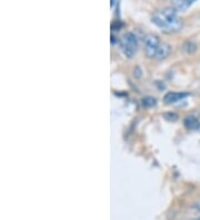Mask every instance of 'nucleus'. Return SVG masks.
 Instances as JSON below:
<instances>
[{
    "label": "nucleus",
    "instance_id": "obj_1",
    "mask_svg": "<svg viewBox=\"0 0 200 220\" xmlns=\"http://www.w3.org/2000/svg\"><path fill=\"white\" fill-rule=\"evenodd\" d=\"M151 20L157 27L169 34L178 32L182 29V20L172 8H165L162 10L155 12Z\"/></svg>",
    "mask_w": 200,
    "mask_h": 220
},
{
    "label": "nucleus",
    "instance_id": "obj_8",
    "mask_svg": "<svg viewBox=\"0 0 200 220\" xmlns=\"http://www.w3.org/2000/svg\"><path fill=\"white\" fill-rule=\"evenodd\" d=\"M197 220H200V218H199V219H197Z\"/></svg>",
    "mask_w": 200,
    "mask_h": 220
},
{
    "label": "nucleus",
    "instance_id": "obj_3",
    "mask_svg": "<svg viewBox=\"0 0 200 220\" xmlns=\"http://www.w3.org/2000/svg\"><path fill=\"white\" fill-rule=\"evenodd\" d=\"M120 48L126 57L133 58L138 49V39L133 32H128L122 37L120 41Z\"/></svg>",
    "mask_w": 200,
    "mask_h": 220
},
{
    "label": "nucleus",
    "instance_id": "obj_6",
    "mask_svg": "<svg viewBox=\"0 0 200 220\" xmlns=\"http://www.w3.org/2000/svg\"><path fill=\"white\" fill-rule=\"evenodd\" d=\"M198 124V119L193 116H189L184 119V126L187 128H196Z\"/></svg>",
    "mask_w": 200,
    "mask_h": 220
},
{
    "label": "nucleus",
    "instance_id": "obj_7",
    "mask_svg": "<svg viewBox=\"0 0 200 220\" xmlns=\"http://www.w3.org/2000/svg\"><path fill=\"white\" fill-rule=\"evenodd\" d=\"M184 51L187 52V54H192V52L196 51L197 47H196L195 44H192V42H186L184 46Z\"/></svg>",
    "mask_w": 200,
    "mask_h": 220
},
{
    "label": "nucleus",
    "instance_id": "obj_5",
    "mask_svg": "<svg viewBox=\"0 0 200 220\" xmlns=\"http://www.w3.org/2000/svg\"><path fill=\"white\" fill-rule=\"evenodd\" d=\"M197 0H172L177 11H184Z\"/></svg>",
    "mask_w": 200,
    "mask_h": 220
},
{
    "label": "nucleus",
    "instance_id": "obj_2",
    "mask_svg": "<svg viewBox=\"0 0 200 220\" xmlns=\"http://www.w3.org/2000/svg\"><path fill=\"white\" fill-rule=\"evenodd\" d=\"M145 52L149 58L155 59H165L170 54V47L166 44H161L160 40L155 35H148L146 37L145 42Z\"/></svg>",
    "mask_w": 200,
    "mask_h": 220
},
{
    "label": "nucleus",
    "instance_id": "obj_4",
    "mask_svg": "<svg viewBox=\"0 0 200 220\" xmlns=\"http://www.w3.org/2000/svg\"><path fill=\"white\" fill-rule=\"evenodd\" d=\"M189 96L188 92H168L166 96L164 97V101L168 105H172V104H177L179 101L184 100V98H187Z\"/></svg>",
    "mask_w": 200,
    "mask_h": 220
}]
</instances>
